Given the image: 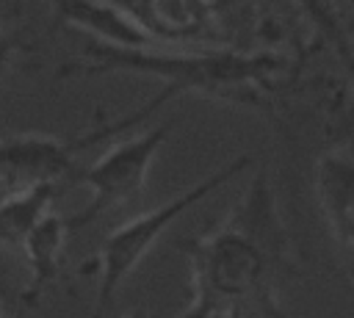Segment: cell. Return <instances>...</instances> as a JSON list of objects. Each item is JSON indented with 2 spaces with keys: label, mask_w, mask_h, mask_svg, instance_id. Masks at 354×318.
I'll return each instance as SVG.
<instances>
[{
  "label": "cell",
  "mask_w": 354,
  "mask_h": 318,
  "mask_svg": "<svg viewBox=\"0 0 354 318\" xmlns=\"http://www.w3.org/2000/svg\"><path fill=\"white\" fill-rule=\"evenodd\" d=\"M61 188L55 185H33L25 191H14L0 205V243L22 252L28 235L36 230V224L53 213V202Z\"/></svg>",
  "instance_id": "7"
},
{
  "label": "cell",
  "mask_w": 354,
  "mask_h": 318,
  "mask_svg": "<svg viewBox=\"0 0 354 318\" xmlns=\"http://www.w3.org/2000/svg\"><path fill=\"white\" fill-rule=\"evenodd\" d=\"M66 238H69L66 218L58 216L55 210L47 213L36 224V230L28 235V241H25V246L19 252L28 260V268H30L28 288L22 290V301L25 304L33 307L41 299V293L58 279L61 263H64V252H66Z\"/></svg>",
  "instance_id": "6"
},
{
  "label": "cell",
  "mask_w": 354,
  "mask_h": 318,
  "mask_svg": "<svg viewBox=\"0 0 354 318\" xmlns=\"http://www.w3.org/2000/svg\"><path fill=\"white\" fill-rule=\"evenodd\" d=\"M17 6H0V83L19 64V58L33 50V41L25 36V30L17 28Z\"/></svg>",
  "instance_id": "8"
},
{
  "label": "cell",
  "mask_w": 354,
  "mask_h": 318,
  "mask_svg": "<svg viewBox=\"0 0 354 318\" xmlns=\"http://www.w3.org/2000/svg\"><path fill=\"white\" fill-rule=\"evenodd\" d=\"M174 127H177V119H166L149 130H141L130 138L111 144L97 160H91L88 166H80L75 185L88 188V202L86 207H80L75 216L66 218L69 232L83 230L100 221L102 216L130 205L144 191L149 169Z\"/></svg>",
  "instance_id": "4"
},
{
  "label": "cell",
  "mask_w": 354,
  "mask_h": 318,
  "mask_svg": "<svg viewBox=\"0 0 354 318\" xmlns=\"http://www.w3.org/2000/svg\"><path fill=\"white\" fill-rule=\"evenodd\" d=\"M252 166V155H238L235 160L224 163L221 169H216L213 174L202 177L199 183H194L191 188H185L183 194L171 196L169 202L138 213L133 218H127L124 224L113 227L102 243L100 252L94 257L97 265V299H94V318H105L119 296V288L124 285V279L138 268V263L152 252V246L163 238V232L194 205H199L205 196H210L213 191H218L221 185H227L232 177L243 174Z\"/></svg>",
  "instance_id": "3"
},
{
  "label": "cell",
  "mask_w": 354,
  "mask_h": 318,
  "mask_svg": "<svg viewBox=\"0 0 354 318\" xmlns=\"http://www.w3.org/2000/svg\"><path fill=\"white\" fill-rule=\"evenodd\" d=\"M216 318H266V315L246 312V310H232V312H224V315H216Z\"/></svg>",
  "instance_id": "10"
},
{
  "label": "cell",
  "mask_w": 354,
  "mask_h": 318,
  "mask_svg": "<svg viewBox=\"0 0 354 318\" xmlns=\"http://www.w3.org/2000/svg\"><path fill=\"white\" fill-rule=\"evenodd\" d=\"M180 249L191 271V301L180 318H216L232 310L282 318L274 277L288 263V235L266 169L252 177L221 224L183 241Z\"/></svg>",
  "instance_id": "1"
},
{
  "label": "cell",
  "mask_w": 354,
  "mask_h": 318,
  "mask_svg": "<svg viewBox=\"0 0 354 318\" xmlns=\"http://www.w3.org/2000/svg\"><path fill=\"white\" fill-rule=\"evenodd\" d=\"M55 25L88 33V41L111 50H160L158 39L136 19L127 6L111 3H55L50 6Z\"/></svg>",
  "instance_id": "5"
},
{
  "label": "cell",
  "mask_w": 354,
  "mask_h": 318,
  "mask_svg": "<svg viewBox=\"0 0 354 318\" xmlns=\"http://www.w3.org/2000/svg\"><path fill=\"white\" fill-rule=\"evenodd\" d=\"M271 69V58L241 55L232 50H111L88 41L80 58L64 61L58 66V77H94L108 72H127L160 80V102H169L177 94L257 102L254 91L263 86Z\"/></svg>",
  "instance_id": "2"
},
{
  "label": "cell",
  "mask_w": 354,
  "mask_h": 318,
  "mask_svg": "<svg viewBox=\"0 0 354 318\" xmlns=\"http://www.w3.org/2000/svg\"><path fill=\"white\" fill-rule=\"evenodd\" d=\"M119 318H160V315L152 312V310H147V307H136V310H130V312H124Z\"/></svg>",
  "instance_id": "9"
}]
</instances>
